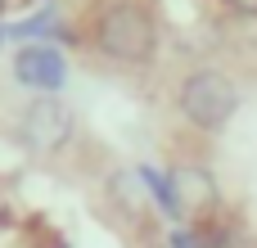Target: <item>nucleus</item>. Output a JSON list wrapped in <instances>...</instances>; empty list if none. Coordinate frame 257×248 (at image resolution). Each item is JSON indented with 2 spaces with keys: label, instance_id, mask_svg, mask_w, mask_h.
<instances>
[{
  "label": "nucleus",
  "instance_id": "8",
  "mask_svg": "<svg viewBox=\"0 0 257 248\" xmlns=\"http://www.w3.org/2000/svg\"><path fill=\"white\" fill-rule=\"evenodd\" d=\"M9 36H14L18 45H32V41H59V36H68V32L59 27V14H54V9H36V14H27L23 23H14Z\"/></svg>",
  "mask_w": 257,
  "mask_h": 248
},
{
  "label": "nucleus",
  "instance_id": "9",
  "mask_svg": "<svg viewBox=\"0 0 257 248\" xmlns=\"http://www.w3.org/2000/svg\"><path fill=\"white\" fill-rule=\"evenodd\" d=\"M230 9H239V14H257V0H226Z\"/></svg>",
  "mask_w": 257,
  "mask_h": 248
},
{
  "label": "nucleus",
  "instance_id": "3",
  "mask_svg": "<svg viewBox=\"0 0 257 248\" xmlns=\"http://www.w3.org/2000/svg\"><path fill=\"white\" fill-rule=\"evenodd\" d=\"M72 131H77V122H72L68 104H59L54 95H36L18 113V140L32 154H59V149H68Z\"/></svg>",
  "mask_w": 257,
  "mask_h": 248
},
{
  "label": "nucleus",
  "instance_id": "4",
  "mask_svg": "<svg viewBox=\"0 0 257 248\" xmlns=\"http://www.w3.org/2000/svg\"><path fill=\"white\" fill-rule=\"evenodd\" d=\"M14 81L23 90H36V95H59L68 86V59L54 41H32V45H18L14 54Z\"/></svg>",
  "mask_w": 257,
  "mask_h": 248
},
{
  "label": "nucleus",
  "instance_id": "2",
  "mask_svg": "<svg viewBox=\"0 0 257 248\" xmlns=\"http://www.w3.org/2000/svg\"><path fill=\"white\" fill-rule=\"evenodd\" d=\"M176 104H181V117H185L194 131L217 136V131H226L230 117L239 113V86H235L221 68H194V72L181 81Z\"/></svg>",
  "mask_w": 257,
  "mask_h": 248
},
{
  "label": "nucleus",
  "instance_id": "1",
  "mask_svg": "<svg viewBox=\"0 0 257 248\" xmlns=\"http://www.w3.org/2000/svg\"><path fill=\"white\" fill-rule=\"evenodd\" d=\"M90 41L113 63H149L158 54V23L140 0H108L95 18Z\"/></svg>",
  "mask_w": 257,
  "mask_h": 248
},
{
  "label": "nucleus",
  "instance_id": "6",
  "mask_svg": "<svg viewBox=\"0 0 257 248\" xmlns=\"http://www.w3.org/2000/svg\"><path fill=\"white\" fill-rule=\"evenodd\" d=\"M108 199H113V208L122 212V217H131L136 226H149V190L140 185V176H136V167H122V172H113L108 176Z\"/></svg>",
  "mask_w": 257,
  "mask_h": 248
},
{
  "label": "nucleus",
  "instance_id": "10",
  "mask_svg": "<svg viewBox=\"0 0 257 248\" xmlns=\"http://www.w3.org/2000/svg\"><path fill=\"white\" fill-rule=\"evenodd\" d=\"M5 41H9V27H0V50H5Z\"/></svg>",
  "mask_w": 257,
  "mask_h": 248
},
{
  "label": "nucleus",
  "instance_id": "7",
  "mask_svg": "<svg viewBox=\"0 0 257 248\" xmlns=\"http://www.w3.org/2000/svg\"><path fill=\"white\" fill-rule=\"evenodd\" d=\"M136 176H140V185L149 190V203L167 217V221H176L181 226V208H176V190H172V176L167 172H158L154 163H140L136 167Z\"/></svg>",
  "mask_w": 257,
  "mask_h": 248
},
{
  "label": "nucleus",
  "instance_id": "5",
  "mask_svg": "<svg viewBox=\"0 0 257 248\" xmlns=\"http://www.w3.org/2000/svg\"><path fill=\"white\" fill-rule=\"evenodd\" d=\"M172 190H176V208H181V226L185 221H203L217 208V176L203 163H176L172 172Z\"/></svg>",
  "mask_w": 257,
  "mask_h": 248
}]
</instances>
